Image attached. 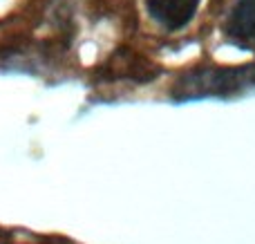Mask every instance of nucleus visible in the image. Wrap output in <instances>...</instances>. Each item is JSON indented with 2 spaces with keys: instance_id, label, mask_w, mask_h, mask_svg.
I'll return each instance as SVG.
<instances>
[{
  "instance_id": "f257e3e1",
  "label": "nucleus",
  "mask_w": 255,
  "mask_h": 244,
  "mask_svg": "<svg viewBox=\"0 0 255 244\" xmlns=\"http://www.w3.org/2000/svg\"><path fill=\"white\" fill-rule=\"evenodd\" d=\"M255 90V63L249 65H199L177 76L170 99L177 103L202 99H231Z\"/></svg>"
},
{
  "instance_id": "f03ea898",
  "label": "nucleus",
  "mask_w": 255,
  "mask_h": 244,
  "mask_svg": "<svg viewBox=\"0 0 255 244\" xmlns=\"http://www.w3.org/2000/svg\"><path fill=\"white\" fill-rule=\"evenodd\" d=\"M159 65H154L143 54H136L128 47H121L108 58L103 67V76L108 81H132V83H148L157 79Z\"/></svg>"
},
{
  "instance_id": "7ed1b4c3",
  "label": "nucleus",
  "mask_w": 255,
  "mask_h": 244,
  "mask_svg": "<svg viewBox=\"0 0 255 244\" xmlns=\"http://www.w3.org/2000/svg\"><path fill=\"white\" fill-rule=\"evenodd\" d=\"M226 40L240 49H255V0H233L222 25Z\"/></svg>"
},
{
  "instance_id": "20e7f679",
  "label": "nucleus",
  "mask_w": 255,
  "mask_h": 244,
  "mask_svg": "<svg viewBox=\"0 0 255 244\" xmlns=\"http://www.w3.org/2000/svg\"><path fill=\"white\" fill-rule=\"evenodd\" d=\"M150 20L166 31H179L195 18L199 0H143Z\"/></svg>"
}]
</instances>
